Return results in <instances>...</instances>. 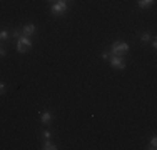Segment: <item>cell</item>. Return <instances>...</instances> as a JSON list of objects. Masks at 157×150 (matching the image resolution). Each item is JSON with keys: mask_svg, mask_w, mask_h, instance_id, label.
I'll use <instances>...</instances> for the list:
<instances>
[{"mask_svg": "<svg viewBox=\"0 0 157 150\" xmlns=\"http://www.w3.org/2000/svg\"><path fill=\"white\" fill-rule=\"evenodd\" d=\"M127 52H129V45L125 42H114L112 43V50H110L112 55H124Z\"/></svg>", "mask_w": 157, "mask_h": 150, "instance_id": "obj_1", "label": "cell"}, {"mask_svg": "<svg viewBox=\"0 0 157 150\" xmlns=\"http://www.w3.org/2000/svg\"><path fill=\"white\" fill-rule=\"evenodd\" d=\"M9 39V32L7 30H0V40H7Z\"/></svg>", "mask_w": 157, "mask_h": 150, "instance_id": "obj_9", "label": "cell"}, {"mask_svg": "<svg viewBox=\"0 0 157 150\" xmlns=\"http://www.w3.org/2000/svg\"><path fill=\"white\" fill-rule=\"evenodd\" d=\"M110 55H112L110 52H104V54H102V58H105V60H107V58L110 57Z\"/></svg>", "mask_w": 157, "mask_h": 150, "instance_id": "obj_14", "label": "cell"}, {"mask_svg": "<svg viewBox=\"0 0 157 150\" xmlns=\"http://www.w3.org/2000/svg\"><path fill=\"white\" fill-rule=\"evenodd\" d=\"M67 10V2L65 0H57V2L52 5V12L54 13H62Z\"/></svg>", "mask_w": 157, "mask_h": 150, "instance_id": "obj_4", "label": "cell"}, {"mask_svg": "<svg viewBox=\"0 0 157 150\" xmlns=\"http://www.w3.org/2000/svg\"><path fill=\"white\" fill-rule=\"evenodd\" d=\"M50 120H52V114L48 110H45L42 115H40V122L45 123V125H47V123H50Z\"/></svg>", "mask_w": 157, "mask_h": 150, "instance_id": "obj_6", "label": "cell"}, {"mask_svg": "<svg viewBox=\"0 0 157 150\" xmlns=\"http://www.w3.org/2000/svg\"><path fill=\"white\" fill-rule=\"evenodd\" d=\"M152 3H154V0H137V5H139L140 9H147Z\"/></svg>", "mask_w": 157, "mask_h": 150, "instance_id": "obj_7", "label": "cell"}, {"mask_svg": "<svg viewBox=\"0 0 157 150\" xmlns=\"http://www.w3.org/2000/svg\"><path fill=\"white\" fill-rule=\"evenodd\" d=\"M0 57H5V48L0 47Z\"/></svg>", "mask_w": 157, "mask_h": 150, "instance_id": "obj_15", "label": "cell"}, {"mask_svg": "<svg viewBox=\"0 0 157 150\" xmlns=\"http://www.w3.org/2000/svg\"><path fill=\"white\" fill-rule=\"evenodd\" d=\"M110 65L114 67L115 70H122V69H125V62L121 58V55H110Z\"/></svg>", "mask_w": 157, "mask_h": 150, "instance_id": "obj_3", "label": "cell"}, {"mask_svg": "<svg viewBox=\"0 0 157 150\" xmlns=\"http://www.w3.org/2000/svg\"><path fill=\"white\" fill-rule=\"evenodd\" d=\"M12 37H15V39H20V37H22L20 30H13V32H12Z\"/></svg>", "mask_w": 157, "mask_h": 150, "instance_id": "obj_13", "label": "cell"}, {"mask_svg": "<svg viewBox=\"0 0 157 150\" xmlns=\"http://www.w3.org/2000/svg\"><path fill=\"white\" fill-rule=\"evenodd\" d=\"M22 32H24V35H25V37L32 35V33L35 32V25H33V24H27V25L24 27V30H22Z\"/></svg>", "mask_w": 157, "mask_h": 150, "instance_id": "obj_5", "label": "cell"}, {"mask_svg": "<svg viewBox=\"0 0 157 150\" xmlns=\"http://www.w3.org/2000/svg\"><path fill=\"white\" fill-rule=\"evenodd\" d=\"M151 150H155L157 148V138L155 137H152V140H151V147H149Z\"/></svg>", "mask_w": 157, "mask_h": 150, "instance_id": "obj_11", "label": "cell"}, {"mask_svg": "<svg viewBox=\"0 0 157 150\" xmlns=\"http://www.w3.org/2000/svg\"><path fill=\"white\" fill-rule=\"evenodd\" d=\"M140 40H142V43H147L149 40H151V35H149V33H142Z\"/></svg>", "mask_w": 157, "mask_h": 150, "instance_id": "obj_10", "label": "cell"}, {"mask_svg": "<svg viewBox=\"0 0 157 150\" xmlns=\"http://www.w3.org/2000/svg\"><path fill=\"white\" fill-rule=\"evenodd\" d=\"M3 90H5V85H3V84H2V82H0V93H2V92H3Z\"/></svg>", "mask_w": 157, "mask_h": 150, "instance_id": "obj_16", "label": "cell"}, {"mask_svg": "<svg viewBox=\"0 0 157 150\" xmlns=\"http://www.w3.org/2000/svg\"><path fill=\"white\" fill-rule=\"evenodd\" d=\"M30 47H32V40L29 39V37H20L18 39V42H17V50L20 52V54H25L27 50H30Z\"/></svg>", "mask_w": 157, "mask_h": 150, "instance_id": "obj_2", "label": "cell"}, {"mask_svg": "<svg viewBox=\"0 0 157 150\" xmlns=\"http://www.w3.org/2000/svg\"><path fill=\"white\" fill-rule=\"evenodd\" d=\"M42 148H44V150H55V148H57V147H55V145L52 144L50 140H47L45 144H44V147H42Z\"/></svg>", "mask_w": 157, "mask_h": 150, "instance_id": "obj_8", "label": "cell"}, {"mask_svg": "<svg viewBox=\"0 0 157 150\" xmlns=\"http://www.w3.org/2000/svg\"><path fill=\"white\" fill-rule=\"evenodd\" d=\"M42 137L45 138V140H48V138L52 137V132H48V130H45V132H42Z\"/></svg>", "mask_w": 157, "mask_h": 150, "instance_id": "obj_12", "label": "cell"}]
</instances>
